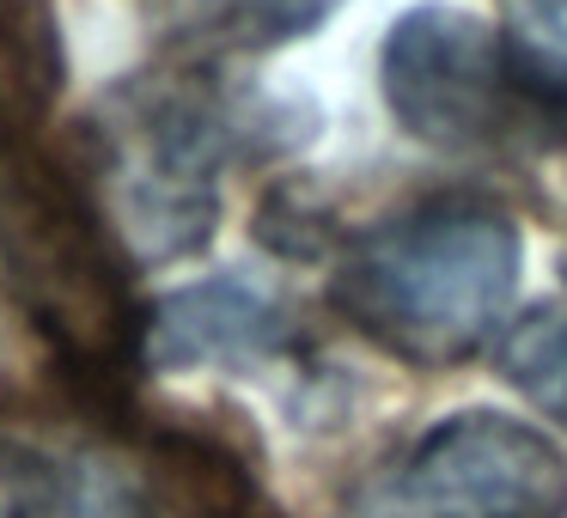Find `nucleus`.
<instances>
[{
    "label": "nucleus",
    "instance_id": "6e6552de",
    "mask_svg": "<svg viewBox=\"0 0 567 518\" xmlns=\"http://www.w3.org/2000/svg\"><path fill=\"white\" fill-rule=\"evenodd\" d=\"M19 518H159V506L128 469L104 457H62L25 476Z\"/></svg>",
    "mask_w": 567,
    "mask_h": 518
},
{
    "label": "nucleus",
    "instance_id": "ddd939ff",
    "mask_svg": "<svg viewBox=\"0 0 567 518\" xmlns=\"http://www.w3.org/2000/svg\"><path fill=\"white\" fill-rule=\"evenodd\" d=\"M220 518H262V500H250V506H233V512H220Z\"/></svg>",
    "mask_w": 567,
    "mask_h": 518
},
{
    "label": "nucleus",
    "instance_id": "9b49d317",
    "mask_svg": "<svg viewBox=\"0 0 567 518\" xmlns=\"http://www.w3.org/2000/svg\"><path fill=\"white\" fill-rule=\"evenodd\" d=\"M506 379L567 421V305H543L506 335Z\"/></svg>",
    "mask_w": 567,
    "mask_h": 518
},
{
    "label": "nucleus",
    "instance_id": "f257e3e1",
    "mask_svg": "<svg viewBox=\"0 0 567 518\" xmlns=\"http://www.w3.org/2000/svg\"><path fill=\"white\" fill-rule=\"evenodd\" d=\"M0 281L50 354L92 391H123L147 360L123 238L92 184L43 147L38 128H0Z\"/></svg>",
    "mask_w": 567,
    "mask_h": 518
},
{
    "label": "nucleus",
    "instance_id": "f03ea898",
    "mask_svg": "<svg viewBox=\"0 0 567 518\" xmlns=\"http://www.w3.org/2000/svg\"><path fill=\"white\" fill-rule=\"evenodd\" d=\"M518 226L494 201L445 196L372 226L336 269V305L409 366H464L518 293Z\"/></svg>",
    "mask_w": 567,
    "mask_h": 518
},
{
    "label": "nucleus",
    "instance_id": "0eeeda50",
    "mask_svg": "<svg viewBox=\"0 0 567 518\" xmlns=\"http://www.w3.org/2000/svg\"><path fill=\"white\" fill-rule=\"evenodd\" d=\"M62 92L50 0H0V128H38Z\"/></svg>",
    "mask_w": 567,
    "mask_h": 518
},
{
    "label": "nucleus",
    "instance_id": "7ed1b4c3",
    "mask_svg": "<svg viewBox=\"0 0 567 518\" xmlns=\"http://www.w3.org/2000/svg\"><path fill=\"white\" fill-rule=\"evenodd\" d=\"M99 123V177H86L104 220L141 262L196 257L220 220L214 172L226 159V111L189 80L128 86Z\"/></svg>",
    "mask_w": 567,
    "mask_h": 518
},
{
    "label": "nucleus",
    "instance_id": "20e7f679",
    "mask_svg": "<svg viewBox=\"0 0 567 518\" xmlns=\"http://www.w3.org/2000/svg\"><path fill=\"white\" fill-rule=\"evenodd\" d=\"M342 518H567V457L530 421L464 408L367 469Z\"/></svg>",
    "mask_w": 567,
    "mask_h": 518
},
{
    "label": "nucleus",
    "instance_id": "f8f14e48",
    "mask_svg": "<svg viewBox=\"0 0 567 518\" xmlns=\"http://www.w3.org/2000/svg\"><path fill=\"white\" fill-rule=\"evenodd\" d=\"M19 500H25V481H13L0 469V518H19Z\"/></svg>",
    "mask_w": 567,
    "mask_h": 518
},
{
    "label": "nucleus",
    "instance_id": "9d476101",
    "mask_svg": "<svg viewBox=\"0 0 567 518\" xmlns=\"http://www.w3.org/2000/svg\"><path fill=\"white\" fill-rule=\"evenodd\" d=\"M513 68L549 111H567V0H513Z\"/></svg>",
    "mask_w": 567,
    "mask_h": 518
},
{
    "label": "nucleus",
    "instance_id": "39448f33",
    "mask_svg": "<svg viewBox=\"0 0 567 518\" xmlns=\"http://www.w3.org/2000/svg\"><path fill=\"white\" fill-rule=\"evenodd\" d=\"M379 80L396 123L445 153L506 147L525 123L561 116L518 80L501 31L457 7H409L384 38Z\"/></svg>",
    "mask_w": 567,
    "mask_h": 518
},
{
    "label": "nucleus",
    "instance_id": "423d86ee",
    "mask_svg": "<svg viewBox=\"0 0 567 518\" xmlns=\"http://www.w3.org/2000/svg\"><path fill=\"white\" fill-rule=\"evenodd\" d=\"M281 318L250 287H189L147 318L141 354L159 366H245L281 354Z\"/></svg>",
    "mask_w": 567,
    "mask_h": 518
},
{
    "label": "nucleus",
    "instance_id": "1a4fd4ad",
    "mask_svg": "<svg viewBox=\"0 0 567 518\" xmlns=\"http://www.w3.org/2000/svg\"><path fill=\"white\" fill-rule=\"evenodd\" d=\"M330 7L336 0H177V19L226 43H281L306 38L318 19H330Z\"/></svg>",
    "mask_w": 567,
    "mask_h": 518
}]
</instances>
